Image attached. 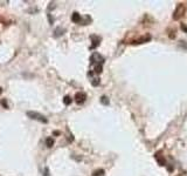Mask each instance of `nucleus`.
<instances>
[{
  "instance_id": "9",
  "label": "nucleus",
  "mask_w": 187,
  "mask_h": 176,
  "mask_svg": "<svg viewBox=\"0 0 187 176\" xmlns=\"http://www.w3.org/2000/svg\"><path fill=\"white\" fill-rule=\"evenodd\" d=\"M101 102H102L103 105H109V100H108L106 96H102V98H101Z\"/></svg>"
},
{
  "instance_id": "6",
  "label": "nucleus",
  "mask_w": 187,
  "mask_h": 176,
  "mask_svg": "<svg viewBox=\"0 0 187 176\" xmlns=\"http://www.w3.org/2000/svg\"><path fill=\"white\" fill-rule=\"evenodd\" d=\"M91 39L94 40V44H92V46H91V48H95L96 46H97L98 44H99V38L98 37H95V35H91Z\"/></svg>"
},
{
  "instance_id": "8",
  "label": "nucleus",
  "mask_w": 187,
  "mask_h": 176,
  "mask_svg": "<svg viewBox=\"0 0 187 176\" xmlns=\"http://www.w3.org/2000/svg\"><path fill=\"white\" fill-rule=\"evenodd\" d=\"M63 102H64L65 106H69L70 103H71V99H70V96H64V99H63Z\"/></svg>"
},
{
  "instance_id": "4",
  "label": "nucleus",
  "mask_w": 187,
  "mask_h": 176,
  "mask_svg": "<svg viewBox=\"0 0 187 176\" xmlns=\"http://www.w3.org/2000/svg\"><path fill=\"white\" fill-rule=\"evenodd\" d=\"M156 159H157V161L159 162V164H160V166H165V159L161 156V153H157V154H156Z\"/></svg>"
},
{
  "instance_id": "1",
  "label": "nucleus",
  "mask_w": 187,
  "mask_h": 176,
  "mask_svg": "<svg viewBox=\"0 0 187 176\" xmlns=\"http://www.w3.org/2000/svg\"><path fill=\"white\" fill-rule=\"evenodd\" d=\"M27 115L30 117V119L37 120V121L42 122V123H47V122H48V120H47L42 114H40V113H36V112H28Z\"/></svg>"
},
{
  "instance_id": "10",
  "label": "nucleus",
  "mask_w": 187,
  "mask_h": 176,
  "mask_svg": "<svg viewBox=\"0 0 187 176\" xmlns=\"http://www.w3.org/2000/svg\"><path fill=\"white\" fill-rule=\"evenodd\" d=\"M102 174H104V170H103V169H101V170H96V171H94L92 175H94V176H99V175H102Z\"/></svg>"
},
{
  "instance_id": "3",
  "label": "nucleus",
  "mask_w": 187,
  "mask_h": 176,
  "mask_svg": "<svg viewBox=\"0 0 187 176\" xmlns=\"http://www.w3.org/2000/svg\"><path fill=\"white\" fill-rule=\"evenodd\" d=\"M85 99H86V95L83 92H78V93H76V95H75V101H76L78 105L83 103L84 101H85Z\"/></svg>"
},
{
  "instance_id": "13",
  "label": "nucleus",
  "mask_w": 187,
  "mask_h": 176,
  "mask_svg": "<svg viewBox=\"0 0 187 176\" xmlns=\"http://www.w3.org/2000/svg\"><path fill=\"white\" fill-rule=\"evenodd\" d=\"M1 93H2V89H1V87H0V94H1Z\"/></svg>"
},
{
  "instance_id": "5",
  "label": "nucleus",
  "mask_w": 187,
  "mask_h": 176,
  "mask_svg": "<svg viewBox=\"0 0 187 176\" xmlns=\"http://www.w3.org/2000/svg\"><path fill=\"white\" fill-rule=\"evenodd\" d=\"M71 20L74 21V22H76V23L77 22H81V15H79L77 12H75V13L71 15Z\"/></svg>"
},
{
  "instance_id": "2",
  "label": "nucleus",
  "mask_w": 187,
  "mask_h": 176,
  "mask_svg": "<svg viewBox=\"0 0 187 176\" xmlns=\"http://www.w3.org/2000/svg\"><path fill=\"white\" fill-rule=\"evenodd\" d=\"M104 62V58H103L101 54L98 53H94L90 58V63L91 66H95V65H103Z\"/></svg>"
},
{
  "instance_id": "7",
  "label": "nucleus",
  "mask_w": 187,
  "mask_h": 176,
  "mask_svg": "<svg viewBox=\"0 0 187 176\" xmlns=\"http://www.w3.org/2000/svg\"><path fill=\"white\" fill-rule=\"evenodd\" d=\"M46 144H47V147H49V148L53 147V144H54V140H53L51 137H48V138L46 140Z\"/></svg>"
},
{
  "instance_id": "12",
  "label": "nucleus",
  "mask_w": 187,
  "mask_h": 176,
  "mask_svg": "<svg viewBox=\"0 0 187 176\" xmlns=\"http://www.w3.org/2000/svg\"><path fill=\"white\" fill-rule=\"evenodd\" d=\"M181 27H182V29H184L185 32H187V27H186V26H185V25H181Z\"/></svg>"
},
{
  "instance_id": "11",
  "label": "nucleus",
  "mask_w": 187,
  "mask_h": 176,
  "mask_svg": "<svg viewBox=\"0 0 187 176\" xmlns=\"http://www.w3.org/2000/svg\"><path fill=\"white\" fill-rule=\"evenodd\" d=\"M98 83H99V80H98V79H94L92 80V84H94V86H97Z\"/></svg>"
}]
</instances>
